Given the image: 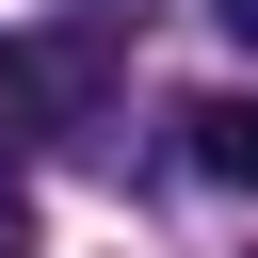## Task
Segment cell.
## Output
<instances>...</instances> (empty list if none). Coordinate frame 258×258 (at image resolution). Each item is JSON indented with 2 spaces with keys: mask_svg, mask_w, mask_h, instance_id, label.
Listing matches in <instances>:
<instances>
[{
  "mask_svg": "<svg viewBox=\"0 0 258 258\" xmlns=\"http://www.w3.org/2000/svg\"><path fill=\"white\" fill-rule=\"evenodd\" d=\"M210 16H226V32H242V48H258V0H210Z\"/></svg>",
  "mask_w": 258,
  "mask_h": 258,
  "instance_id": "4",
  "label": "cell"
},
{
  "mask_svg": "<svg viewBox=\"0 0 258 258\" xmlns=\"http://www.w3.org/2000/svg\"><path fill=\"white\" fill-rule=\"evenodd\" d=\"M177 129H194V177H226V194H258V97H194Z\"/></svg>",
  "mask_w": 258,
  "mask_h": 258,
  "instance_id": "2",
  "label": "cell"
},
{
  "mask_svg": "<svg viewBox=\"0 0 258 258\" xmlns=\"http://www.w3.org/2000/svg\"><path fill=\"white\" fill-rule=\"evenodd\" d=\"M0 258H32V194H16V161H0Z\"/></svg>",
  "mask_w": 258,
  "mask_h": 258,
  "instance_id": "3",
  "label": "cell"
},
{
  "mask_svg": "<svg viewBox=\"0 0 258 258\" xmlns=\"http://www.w3.org/2000/svg\"><path fill=\"white\" fill-rule=\"evenodd\" d=\"M113 113V32H16L0 48V129H97Z\"/></svg>",
  "mask_w": 258,
  "mask_h": 258,
  "instance_id": "1",
  "label": "cell"
},
{
  "mask_svg": "<svg viewBox=\"0 0 258 258\" xmlns=\"http://www.w3.org/2000/svg\"><path fill=\"white\" fill-rule=\"evenodd\" d=\"M97 16H145V0H97Z\"/></svg>",
  "mask_w": 258,
  "mask_h": 258,
  "instance_id": "5",
  "label": "cell"
}]
</instances>
